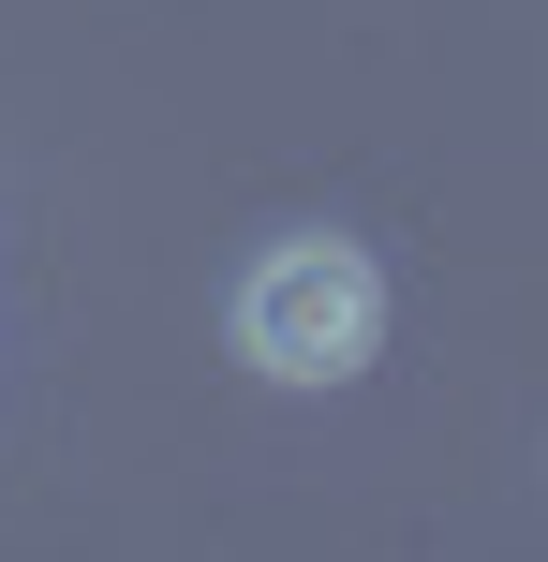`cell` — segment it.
<instances>
[{"instance_id":"cell-1","label":"cell","mask_w":548,"mask_h":562,"mask_svg":"<svg viewBox=\"0 0 548 562\" xmlns=\"http://www.w3.org/2000/svg\"><path fill=\"white\" fill-rule=\"evenodd\" d=\"M385 340V267L356 237H267L237 281V356L267 385H356Z\"/></svg>"}]
</instances>
